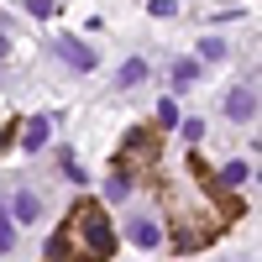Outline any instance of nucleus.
<instances>
[{
	"mask_svg": "<svg viewBox=\"0 0 262 262\" xmlns=\"http://www.w3.org/2000/svg\"><path fill=\"white\" fill-rule=\"evenodd\" d=\"M74 215H79V231H84L90 257H116V231H111V221H105V210H100L95 200H84Z\"/></svg>",
	"mask_w": 262,
	"mask_h": 262,
	"instance_id": "f257e3e1",
	"label": "nucleus"
},
{
	"mask_svg": "<svg viewBox=\"0 0 262 262\" xmlns=\"http://www.w3.org/2000/svg\"><path fill=\"white\" fill-rule=\"evenodd\" d=\"M158 158H163V142H158V131H147V126H137V131L121 142V152H116L121 168H152Z\"/></svg>",
	"mask_w": 262,
	"mask_h": 262,
	"instance_id": "f03ea898",
	"label": "nucleus"
},
{
	"mask_svg": "<svg viewBox=\"0 0 262 262\" xmlns=\"http://www.w3.org/2000/svg\"><path fill=\"white\" fill-rule=\"evenodd\" d=\"M58 58L69 63V69H79V74H90L95 63H100V58H95V48H84L79 37H58Z\"/></svg>",
	"mask_w": 262,
	"mask_h": 262,
	"instance_id": "7ed1b4c3",
	"label": "nucleus"
},
{
	"mask_svg": "<svg viewBox=\"0 0 262 262\" xmlns=\"http://www.w3.org/2000/svg\"><path fill=\"white\" fill-rule=\"evenodd\" d=\"M226 116H231L236 126L257 116V90H252V84H242V90H231V95H226Z\"/></svg>",
	"mask_w": 262,
	"mask_h": 262,
	"instance_id": "20e7f679",
	"label": "nucleus"
},
{
	"mask_svg": "<svg viewBox=\"0 0 262 262\" xmlns=\"http://www.w3.org/2000/svg\"><path fill=\"white\" fill-rule=\"evenodd\" d=\"M11 215H16L21 226H37V221H42V200H37L32 189H21L16 200H11Z\"/></svg>",
	"mask_w": 262,
	"mask_h": 262,
	"instance_id": "39448f33",
	"label": "nucleus"
},
{
	"mask_svg": "<svg viewBox=\"0 0 262 262\" xmlns=\"http://www.w3.org/2000/svg\"><path fill=\"white\" fill-rule=\"evenodd\" d=\"M48 131H53V121H48V116H32V121H27V131H21V147H27V152H42V147H48Z\"/></svg>",
	"mask_w": 262,
	"mask_h": 262,
	"instance_id": "423d86ee",
	"label": "nucleus"
},
{
	"mask_svg": "<svg viewBox=\"0 0 262 262\" xmlns=\"http://www.w3.org/2000/svg\"><path fill=\"white\" fill-rule=\"evenodd\" d=\"M126 236H131L137 247H147V252H152V247H163V226H158V221H131Z\"/></svg>",
	"mask_w": 262,
	"mask_h": 262,
	"instance_id": "0eeeda50",
	"label": "nucleus"
},
{
	"mask_svg": "<svg viewBox=\"0 0 262 262\" xmlns=\"http://www.w3.org/2000/svg\"><path fill=\"white\" fill-rule=\"evenodd\" d=\"M126 194H131V168L116 163V173L105 179V200H126Z\"/></svg>",
	"mask_w": 262,
	"mask_h": 262,
	"instance_id": "6e6552de",
	"label": "nucleus"
},
{
	"mask_svg": "<svg viewBox=\"0 0 262 262\" xmlns=\"http://www.w3.org/2000/svg\"><path fill=\"white\" fill-rule=\"evenodd\" d=\"M142 79H147V63H142V58H131V63H126V69L116 74V84H121V90H137V84H142Z\"/></svg>",
	"mask_w": 262,
	"mask_h": 262,
	"instance_id": "1a4fd4ad",
	"label": "nucleus"
},
{
	"mask_svg": "<svg viewBox=\"0 0 262 262\" xmlns=\"http://www.w3.org/2000/svg\"><path fill=\"white\" fill-rule=\"evenodd\" d=\"M247 179H252V168H247V163H226V168H221V179H215V184H226V189H242Z\"/></svg>",
	"mask_w": 262,
	"mask_h": 262,
	"instance_id": "9d476101",
	"label": "nucleus"
},
{
	"mask_svg": "<svg viewBox=\"0 0 262 262\" xmlns=\"http://www.w3.org/2000/svg\"><path fill=\"white\" fill-rule=\"evenodd\" d=\"M69 236H74V221L63 226V231H53V236H48V257H69Z\"/></svg>",
	"mask_w": 262,
	"mask_h": 262,
	"instance_id": "9b49d317",
	"label": "nucleus"
},
{
	"mask_svg": "<svg viewBox=\"0 0 262 262\" xmlns=\"http://www.w3.org/2000/svg\"><path fill=\"white\" fill-rule=\"evenodd\" d=\"M194 79H200V63H189V58H184V63H173V84H179V90H189Z\"/></svg>",
	"mask_w": 262,
	"mask_h": 262,
	"instance_id": "f8f14e48",
	"label": "nucleus"
},
{
	"mask_svg": "<svg viewBox=\"0 0 262 262\" xmlns=\"http://www.w3.org/2000/svg\"><path fill=\"white\" fill-rule=\"evenodd\" d=\"M200 58H205V63H221V58H226V42H221V37H205V42H200Z\"/></svg>",
	"mask_w": 262,
	"mask_h": 262,
	"instance_id": "ddd939ff",
	"label": "nucleus"
},
{
	"mask_svg": "<svg viewBox=\"0 0 262 262\" xmlns=\"http://www.w3.org/2000/svg\"><path fill=\"white\" fill-rule=\"evenodd\" d=\"M158 126H179V105H173V100L158 105Z\"/></svg>",
	"mask_w": 262,
	"mask_h": 262,
	"instance_id": "4468645a",
	"label": "nucleus"
},
{
	"mask_svg": "<svg viewBox=\"0 0 262 262\" xmlns=\"http://www.w3.org/2000/svg\"><path fill=\"white\" fill-rule=\"evenodd\" d=\"M21 6H27L32 16H53V11H58V0H21Z\"/></svg>",
	"mask_w": 262,
	"mask_h": 262,
	"instance_id": "2eb2a0df",
	"label": "nucleus"
},
{
	"mask_svg": "<svg viewBox=\"0 0 262 262\" xmlns=\"http://www.w3.org/2000/svg\"><path fill=\"white\" fill-rule=\"evenodd\" d=\"M184 137H189V142H200V137H205V121H200V116L184 121Z\"/></svg>",
	"mask_w": 262,
	"mask_h": 262,
	"instance_id": "dca6fc26",
	"label": "nucleus"
},
{
	"mask_svg": "<svg viewBox=\"0 0 262 262\" xmlns=\"http://www.w3.org/2000/svg\"><path fill=\"white\" fill-rule=\"evenodd\" d=\"M11 247V221H6V210H0V252Z\"/></svg>",
	"mask_w": 262,
	"mask_h": 262,
	"instance_id": "f3484780",
	"label": "nucleus"
},
{
	"mask_svg": "<svg viewBox=\"0 0 262 262\" xmlns=\"http://www.w3.org/2000/svg\"><path fill=\"white\" fill-rule=\"evenodd\" d=\"M179 6H173V0H152V16H173Z\"/></svg>",
	"mask_w": 262,
	"mask_h": 262,
	"instance_id": "a211bd4d",
	"label": "nucleus"
},
{
	"mask_svg": "<svg viewBox=\"0 0 262 262\" xmlns=\"http://www.w3.org/2000/svg\"><path fill=\"white\" fill-rule=\"evenodd\" d=\"M6 147H11V131H6V126H0V152H6Z\"/></svg>",
	"mask_w": 262,
	"mask_h": 262,
	"instance_id": "6ab92c4d",
	"label": "nucleus"
},
{
	"mask_svg": "<svg viewBox=\"0 0 262 262\" xmlns=\"http://www.w3.org/2000/svg\"><path fill=\"white\" fill-rule=\"evenodd\" d=\"M6 48H11V42H6V32H0V53H6Z\"/></svg>",
	"mask_w": 262,
	"mask_h": 262,
	"instance_id": "aec40b11",
	"label": "nucleus"
}]
</instances>
